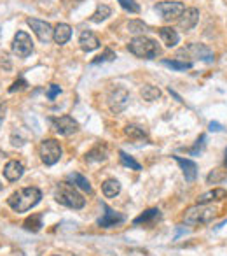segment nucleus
Returning a JSON list of instances; mask_svg holds the SVG:
<instances>
[{"instance_id": "nucleus-1", "label": "nucleus", "mask_w": 227, "mask_h": 256, "mask_svg": "<svg viewBox=\"0 0 227 256\" xmlns=\"http://www.w3.org/2000/svg\"><path fill=\"white\" fill-rule=\"evenodd\" d=\"M40 198H42V193H40L39 188L30 186V188H23V190L12 193L11 197H9L7 204L16 213H27V211H30L32 207H35L40 202Z\"/></svg>"}, {"instance_id": "nucleus-2", "label": "nucleus", "mask_w": 227, "mask_h": 256, "mask_svg": "<svg viewBox=\"0 0 227 256\" xmlns=\"http://www.w3.org/2000/svg\"><path fill=\"white\" fill-rule=\"evenodd\" d=\"M54 198H56L58 204L75 211L82 209L86 206V198L70 182H60V184H56V188H54Z\"/></svg>"}, {"instance_id": "nucleus-3", "label": "nucleus", "mask_w": 227, "mask_h": 256, "mask_svg": "<svg viewBox=\"0 0 227 256\" xmlns=\"http://www.w3.org/2000/svg\"><path fill=\"white\" fill-rule=\"evenodd\" d=\"M128 49H130V53L143 60H152L159 54L158 43L154 39H150V37H145V35H138L133 41H130Z\"/></svg>"}, {"instance_id": "nucleus-4", "label": "nucleus", "mask_w": 227, "mask_h": 256, "mask_svg": "<svg viewBox=\"0 0 227 256\" xmlns=\"http://www.w3.org/2000/svg\"><path fill=\"white\" fill-rule=\"evenodd\" d=\"M217 214V209L213 206H208V204H197V206L187 209L184 216L185 225L196 226V225H208L212 221Z\"/></svg>"}, {"instance_id": "nucleus-5", "label": "nucleus", "mask_w": 227, "mask_h": 256, "mask_svg": "<svg viewBox=\"0 0 227 256\" xmlns=\"http://www.w3.org/2000/svg\"><path fill=\"white\" fill-rule=\"evenodd\" d=\"M39 155H40V160H42L46 165H54V163L60 162V158H62V146H60L58 140L46 139L40 142Z\"/></svg>"}, {"instance_id": "nucleus-6", "label": "nucleus", "mask_w": 227, "mask_h": 256, "mask_svg": "<svg viewBox=\"0 0 227 256\" xmlns=\"http://www.w3.org/2000/svg\"><path fill=\"white\" fill-rule=\"evenodd\" d=\"M156 11L161 14V18L164 21H173L184 14L185 5L182 2H159L156 5Z\"/></svg>"}, {"instance_id": "nucleus-7", "label": "nucleus", "mask_w": 227, "mask_h": 256, "mask_svg": "<svg viewBox=\"0 0 227 256\" xmlns=\"http://www.w3.org/2000/svg\"><path fill=\"white\" fill-rule=\"evenodd\" d=\"M32 51H33V43H32L30 35L20 30L12 41V53L18 54L20 58H27L28 54H32Z\"/></svg>"}, {"instance_id": "nucleus-8", "label": "nucleus", "mask_w": 227, "mask_h": 256, "mask_svg": "<svg viewBox=\"0 0 227 256\" xmlns=\"http://www.w3.org/2000/svg\"><path fill=\"white\" fill-rule=\"evenodd\" d=\"M128 102H130V93L124 88H116L108 95V107H110L112 113L116 114L126 109Z\"/></svg>"}, {"instance_id": "nucleus-9", "label": "nucleus", "mask_w": 227, "mask_h": 256, "mask_svg": "<svg viewBox=\"0 0 227 256\" xmlns=\"http://www.w3.org/2000/svg\"><path fill=\"white\" fill-rule=\"evenodd\" d=\"M27 23L32 27V30H33V34L39 37L40 43H49L51 39H53V27H51L47 21H40V20H35V18H28Z\"/></svg>"}, {"instance_id": "nucleus-10", "label": "nucleus", "mask_w": 227, "mask_h": 256, "mask_svg": "<svg viewBox=\"0 0 227 256\" xmlns=\"http://www.w3.org/2000/svg\"><path fill=\"white\" fill-rule=\"evenodd\" d=\"M53 127L60 135H65V137L72 135V133H75L79 130L77 121L70 116H60L56 118V120H53Z\"/></svg>"}, {"instance_id": "nucleus-11", "label": "nucleus", "mask_w": 227, "mask_h": 256, "mask_svg": "<svg viewBox=\"0 0 227 256\" xmlns=\"http://www.w3.org/2000/svg\"><path fill=\"white\" fill-rule=\"evenodd\" d=\"M184 53L191 54L194 60H201V62H213V58H215L213 51L204 44H189Z\"/></svg>"}, {"instance_id": "nucleus-12", "label": "nucleus", "mask_w": 227, "mask_h": 256, "mask_svg": "<svg viewBox=\"0 0 227 256\" xmlns=\"http://www.w3.org/2000/svg\"><path fill=\"white\" fill-rule=\"evenodd\" d=\"M103 211H105L103 216L98 219V226H101V228H112V226L124 223V219H126L123 214L116 213V211L110 209V207H107V206H103Z\"/></svg>"}, {"instance_id": "nucleus-13", "label": "nucleus", "mask_w": 227, "mask_h": 256, "mask_svg": "<svg viewBox=\"0 0 227 256\" xmlns=\"http://www.w3.org/2000/svg\"><path fill=\"white\" fill-rule=\"evenodd\" d=\"M197 21H199V11H197L196 7H191V9H185L184 14L178 18V27L182 28V30H193L194 27L197 25Z\"/></svg>"}, {"instance_id": "nucleus-14", "label": "nucleus", "mask_w": 227, "mask_h": 256, "mask_svg": "<svg viewBox=\"0 0 227 256\" xmlns=\"http://www.w3.org/2000/svg\"><path fill=\"white\" fill-rule=\"evenodd\" d=\"M23 174H25L23 163L18 162V160H11V162H7V165L4 167V175H5V179H7V181H11V182L18 181V179H20Z\"/></svg>"}, {"instance_id": "nucleus-15", "label": "nucleus", "mask_w": 227, "mask_h": 256, "mask_svg": "<svg viewBox=\"0 0 227 256\" xmlns=\"http://www.w3.org/2000/svg\"><path fill=\"white\" fill-rule=\"evenodd\" d=\"M177 160V163L182 167V172L185 175V181L193 182L197 175V165L193 162V160H187V158H182V156H173Z\"/></svg>"}, {"instance_id": "nucleus-16", "label": "nucleus", "mask_w": 227, "mask_h": 256, "mask_svg": "<svg viewBox=\"0 0 227 256\" xmlns=\"http://www.w3.org/2000/svg\"><path fill=\"white\" fill-rule=\"evenodd\" d=\"M79 44H81L82 51H88L89 53V51H95L100 46V41H98V37L91 30H84L81 34V37H79Z\"/></svg>"}, {"instance_id": "nucleus-17", "label": "nucleus", "mask_w": 227, "mask_h": 256, "mask_svg": "<svg viewBox=\"0 0 227 256\" xmlns=\"http://www.w3.org/2000/svg\"><path fill=\"white\" fill-rule=\"evenodd\" d=\"M161 219V211L159 209H149L143 214H140L138 217H135L133 225H143V226H152L156 221Z\"/></svg>"}, {"instance_id": "nucleus-18", "label": "nucleus", "mask_w": 227, "mask_h": 256, "mask_svg": "<svg viewBox=\"0 0 227 256\" xmlns=\"http://www.w3.org/2000/svg\"><path fill=\"white\" fill-rule=\"evenodd\" d=\"M70 37H72V28H70L68 25H66V23L56 25V28H54V34H53L54 43L60 44V46H63V44L68 43Z\"/></svg>"}, {"instance_id": "nucleus-19", "label": "nucleus", "mask_w": 227, "mask_h": 256, "mask_svg": "<svg viewBox=\"0 0 227 256\" xmlns=\"http://www.w3.org/2000/svg\"><path fill=\"white\" fill-rule=\"evenodd\" d=\"M158 34H159V37L162 39V43H164L166 47H175L178 44V39H180L178 34H177V30H173V28H169V27L159 28Z\"/></svg>"}, {"instance_id": "nucleus-20", "label": "nucleus", "mask_w": 227, "mask_h": 256, "mask_svg": "<svg viewBox=\"0 0 227 256\" xmlns=\"http://www.w3.org/2000/svg\"><path fill=\"white\" fill-rule=\"evenodd\" d=\"M224 198H227V191L222 190V188H215V190L201 195V197L197 198V204H210V202H215V200H224Z\"/></svg>"}, {"instance_id": "nucleus-21", "label": "nucleus", "mask_w": 227, "mask_h": 256, "mask_svg": "<svg viewBox=\"0 0 227 256\" xmlns=\"http://www.w3.org/2000/svg\"><path fill=\"white\" fill-rule=\"evenodd\" d=\"M101 190H103V195L107 198H114L121 193V182L117 179H107L101 184Z\"/></svg>"}, {"instance_id": "nucleus-22", "label": "nucleus", "mask_w": 227, "mask_h": 256, "mask_svg": "<svg viewBox=\"0 0 227 256\" xmlns=\"http://www.w3.org/2000/svg\"><path fill=\"white\" fill-rule=\"evenodd\" d=\"M68 181L73 182V186L81 188L82 191H88V193H93L91 182H89L88 179H86L82 174H79V172H72V174H68Z\"/></svg>"}, {"instance_id": "nucleus-23", "label": "nucleus", "mask_w": 227, "mask_h": 256, "mask_svg": "<svg viewBox=\"0 0 227 256\" xmlns=\"http://www.w3.org/2000/svg\"><path fill=\"white\" fill-rule=\"evenodd\" d=\"M107 155H108L107 148L101 146V144H98V146H95V148L86 155V160H88V162H103V160H107Z\"/></svg>"}, {"instance_id": "nucleus-24", "label": "nucleus", "mask_w": 227, "mask_h": 256, "mask_svg": "<svg viewBox=\"0 0 227 256\" xmlns=\"http://www.w3.org/2000/svg\"><path fill=\"white\" fill-rule=\"evenodd\" d=\"M124 133L133 140H145L147 139V132L142 127H138V125H128V127L124 128Z\"/></svg>"}, {"instance_id": "nucleus-25", "label": "nucleus", "mask_w": 227, "mask_h": 256, "mask_svg": "<svg viewBox=\"0 0 227 256\" xmlns=\"http://www.w3.org/2000/svg\"><path fill=\"white\" fill-rule=\"evenodd\" d=\"M110 14H112V9L108 7V5L101 4V5H98V7H97L95 14L91 16V21H93V23H101V21L107 20Z\"/></svg>"}, {"instance_id": "nucleus-26", "label": "nucleus", "mask_w": 227, "mask_h": 256, "mask_svg": "<svg viewBox=\"0 0 227 256\" xmlns=\"http://www.w3.org/2000/svg\"><path fill=\"white\" fill-rule=\"evenodd\" d=\"M25 228L28 232H39L42 228V214H33V216L27 217V221H25Z\"/></svg>"}, {"instance_id": "nucleus-27", "label": "nucleus", "mask_w": 227, "mask_h": 256, "mask_svg": "<svg viewBox=\"0 0 227 256\" xmlns=\"http://www.w3.org/2000/svg\"><path fill=\"white\" fill-rule=\"evenodd\" d=\"M142 97H143V100H147V102H154L161 97V91H159V88H156V86L147 85L142 88Z\"/></svg>"}, {"instance_id": "nucleus-28", "label": "nucleus", "mask_w": 227, "mask_h": 256, "mask_svg": "<svg viewBox=\"0 0 227 256\" xmlns=\"http://www.w3.org/2000/svg\"><path fill=\"white\" fill-rule=\"evenodd\" d=\"M119 158H121V163H123L124 167H130V169H133V171H142V165H140L138 162H135V160L131 158L128 153L119 151Z\"/></svg>"}, {"instance_id": "nucleus-29", "label": "nucleus", "mask_w": 227, "mask_h": 256, "mask_svg": "<svg viewBox=\"0 0 227 256\" xmlns=\"http://www.w3.org/2000/svg\"><path fill=\"white\" fill-rule=\"evenodd\" d=\"M162 65L169 67V69L173 70H187L193 67L191 62H178V60H162Z\"/></svg>"}, {"instance_id": "nucleus-30", "label": "nucleus", "mask_w": 227, "mask_h": 256, "mask_svg": "<svg viewBox=\"0 0 227 256\" xmlns=\"http://www.w3.org/2000/svg\"><path fill=\"white\" fill-rule=\"evenodd\" d=\"M128 32H130V34H145L147 25L140 20H133L128 23Z\"/></svg>"}, {"instance_id": "nucleus-31", "label": "nucleus", "mask_w": 227, "mask_h": 256, "mask_svg": "<svg viewBox=\"0 0 227 256\" xmlns=\"http://www.w3.org/2000/svg\"><path fill=\"white\" fill-rule=\"evenodd\" d=\"M114 58H116V53H114V51L108 49V47H107V49H105L103 53L100 54V56H97V58L93 60L91 63H93V65H98V63H103V62H112Z\"/></svg>"}, {"instance_id": "nucleus-32", "label": "nucleus", "mask_w": 227, "mask_h": 256, "mask_svg": "<svg viewBox=\"0 0 227 256\" xmlns=\"http://www.w3.org/2000/svg\"><path fill=\"white\" fill-rule=\"evenodd\" d=\"M117 2H119L121 4V7L123 9H126L128 12H140V5L136 4L135 0H117Z\"/></svg>"}, {"instance_id": "nucleus-33", "label": "nucleus", "mask_w": 227, "mask_h": 256, "mask_svg": "<svg viewBox=\"0 0 227 256\" xmlns=\"http://www.w3.org/2000/svg\"><path fill=\"white\" fill-rule=\"evenodd\" d=\"M27 86L28 85H27V81H25V79H18V81L12 83V86L9 88V91H11V93H14V91H21V89H25Z\"/></svg>"}, {"instance_id": "nucleus-34", "label": "nucleus", "mask_w": 227, "mask_h": 256, "mask_svg": "<svg viewBox=\"0 0 227 256\" xmlns=\"http://www.w3.org/2000/svg\"><path fill=\"white\" fill-rule=\"evenodd\" d=\"M60 91H62V88H60L58 85H51L49 89H47V98H51V100H53L56 95H60Z\"/></svg>"}, {"instance_id": "nucleus-35", "label": "nucleus", "mask_w": 227, "mask_h": 256, "mask_svg": "<svg viewBox=\"0 0 227 256\" xmlns=\"http://www.w3.org/2000/svg\"><path fill=\"white\" fill-rule=\"evenodd\" d=\"M204 140H206V137H204V135H201L199 139H197L196 148H194V149H191V153H193V155H197V151H201V149H203V146H204Z\"/></svg>"}, {"instance_id": "nucleus-36", "label": "nucleus", "mask_w": 227, "mask_h": 256, "mask_svg": "<svg viewBox=\"0 0 227 256\" xmlns=\"http://www.w3.org/2000/svg\"><path fill=\"white\" fill-rule=\"evenodd\" d=\"M220 179H224V174H220L219 171L212 172V174L208 175V182H217V181H220Z\"/></svg>"}, {"instance_id": "nucleus-37", "label": "nucleus", "mask_w": 227, "mask_h": 256, "mask_svg": "<svg viewBox=\"0 0 227 256\" xmlns=\"http://www.w3.org/2000/svg\"><path fill=\"white\" fill-rule=\"evenodd\" d=\"M210 130H212V132H220V130H222V125L217 123V121H212V123H210Z\"/></svg>"}, {"instance_id": "nucleus-38", "label": "nucleus", "mask_w": 227, "mask_h": 256, "mask_svg": "<svg viewBox=\"0 0 227 256\" xmlns=\"http://www.w3.org/2000/svg\"><path fill=\"white\" fill-rule=\"evenodd\" d=\"M63 5H66V7H72V5H77L79 2H82V0H62Z\"/></svg>"}, {"instance_id": "nucleus-39", "label": "nucleus", "mask_w": 227, "mask_h": 256, "mask_svg": "<svg viewBox=\"0 0 227 256\" xmlns=\"http://www.w3.org/2000/svg\"><path fill=\"white\" fill-rule=\"evenodd\" d=\"M0 127H2V118H0Z\"/></svg>"}, {"instance_id": "nucleus-40", "label": "nucleus", "mask_w": 227, "mask_h": 256, "mask_svg": "<svg viewBox=\"0 0 227 256\" xmlns=\"http://www.w3.org/2000/svg\"><path fill=\"white\" fill-rule=\"evenodd\" d=\"M0 190H2V184H0Z\"/></svg>"}, {"instance_id": "nucleus-41", "label": "nucleus", "mask_w": 227, "mask_h": 256, "mask_svg": "<svg viewBox=\"0 0 227 256\" xmlns=\"http://www.w3.org/2000/svg\"><path fill=\"white\" fill-rule=\"evenodd\" d=\"M226 165H227V158H226Z\"/></svg>"}]
</instances>
